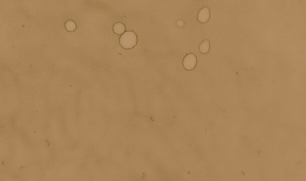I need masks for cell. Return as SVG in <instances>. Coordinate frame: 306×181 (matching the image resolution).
I'll return each instance as SVG.
<instances>
[{
  "instance_id": "7a4b0ae2",
  "label": "cell",
  "mask_w": 306,
  "mask_h": 181,
  "mask_svg": "<svg viewBox=\"0 0 306 181\" xmlns=\"http://www.w3.org/2000/svg\"><path fill=\"white\" fill-rule=\"evenodd\" d=\"M197 65V59L196 56L193 53L187 55L183 60V65L187 70L193 69Z\"/></svg>"
},
{
  "instance_id": "6da1fadb",
  "label": "cell",
  "mask_w": 306,
  "mask_h": 181,
  "mask_svg": "<svg viewBox=\"0 0 306 181\" xmlns=\"http://www.w3.org/2000/svg\"><path fill=\"white\" fill-rule=\"evenodd\" d=\"M136 35L135 32L132 31H128L125 32L120 39V43L121 46L126 49L133 48L136 45Z\"/></svg>"
},
{
  "instance_id": "3957f363",
  "label": "cell",
  "mask_w": 306,
  "mask_h": 181,
  "mask_svg": "<svg viewBox=\"0 0 306 181\" xmlns=\"http://www.w3.org/2000/svg\"><path fill=\"white\" fill-rule=\"evenodd\" d=\"M209 17L210 11L207 7H204L199 11L197 16V19L200 23L204 24L207 22L209 21Z\"/></svg>"
},
{
  "instance_id": "5b68a950",
  "label": "cell",
  "mask_w": 306,
  "mask_h": 181,
  "mask_svg": "<svg viewBox=\"0 0 306 181\" xmlns=\"http://www.w3.org/2000/svg\"><path fill=\"white\" fill-rule=\"evenodd\" d=\"M210 49L209 41L208 40L204 41L200 46V51L202 53L206 54L207 53Z\"/></svg>"
},
{
  "instance_id": "8992f818",
  "label": "cell",
  "mask_w": 306,
  "mask_h": 181,
  "mask_svg": "<svg viewBox=\"0 0 306 181\" xmlns=\"http://www.w3.org/2000/svg\"><path fill=\"white\" fill-rule=\"evenodd\" d=\"M65 27H66V29L68 31L71 32V31H74L76 29V25L74 21H69L66 23Z\"/></svg>"
},
{
  "instance_id": "52a82bcc",
  "label": "cell",
  "mask_w": 306,
  "mask_h": 181,
  "mask_svg": "<svg viewBox=\"0 0 306 181\" xmlns=\"http://www.w3.org/2000/svg\"><path fill=\"white\" fill-rule=\"evenodd\" d=\"M184 22L182 20L178 21V22H177V25L179 27H182L184 26Z\"/></svg>"
},
{
  "instance_id": "277c9868",
  "label": "cell",
  "mask_w": 306,
  "mask_h": 181,
  "mask_svg": "<svg viewBox=\"0 0 306 181\" xmlns=\"http://www.w3.org/2000/svg\"><path fill=\"white\" fill-rule=\"evenodd\" d=\"M113 30L115 33L118 35H120L122 33L123 34L125 30V27L121 23H117L114 25L113 27Z\"/></svg>"
}]
</instances>
